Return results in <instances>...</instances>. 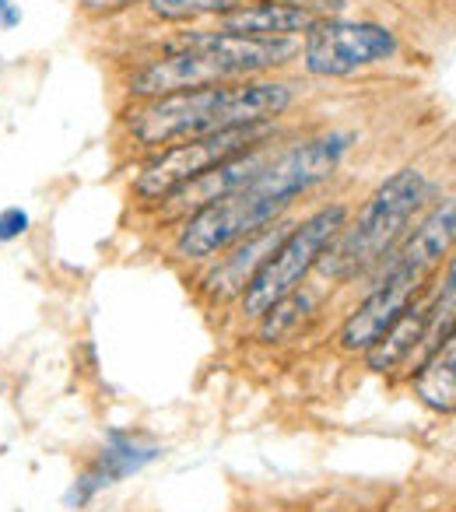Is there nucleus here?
I'll list each match as a JSON object with an SVG mask.
<instances>
[{
    "mask_svg": "<svg viewBox=\"0 0 456 512\" xmlns=\"http://www.w3.org/2000/svg\"><path fill=\"white\" fill-rule=\"evenodd\" d=\"M158 456H162V449L151 446V442H141L137 435L109 432L99 460L74 481L71 495H67V505H85L88 498L99 495L102 488H109V484H116L127 474H137V470H144L151 460H158Z\"/></svg>",
    "mask_w": 456,
    "mask_h": 512,
    "instance_id": "9b49d317",
    "label": "nucleus"
},
{
    "mask_svg": "<svg viewBox=\"0 0 456 512\" xmlns=\"http://www.w3.org/2000/svg\"><path fill=\"white\" fill-rule=\"evenodd\" d=\"M137 0H85V8L95 11V15H109V11H120V8H130Z\"/></svg>",
    "mask_w": 456,
    "mask_h": 512,
    "instance_id": "f3484780",
    "label": "nucleus"
},
{
    "mask_svg": "<svg viewBox=\"0 0 456 512\" xmlns=\"http://www.w3.org/2000/svg\"><path fill=\"white\" fill-rule=\"evenodd\" d=\"M428 197V179L421 169H400L365 200L355 221H344L341 235L320 256V271L330 281H351L376 267L404 242L407 225Z\"/></svg>",
    "mask_w": 456,
    "mask_h": 512,
    "instance_id": "20e7f679",
    "label": "nucleus"
},
{
    "mask_svg": "<svg viewBox=\"0 0 456 512\" xmlns=\"http://www.w3.org/2000/svg\"><path fill=\"white\" fill-rule=\"evenodd\" d=\"M453 225H456L453 200H442L411 235H404V242L390 253V264L379 274L376 288L344 320L341 337H337L341 351L365 355L404 316V309L418 302V295L425 292V285L432 281V274L439 271L449 246H453Z\"/></svg>",
    "mask_w": 456,
    "mask_h": 512,
    "instance_id": "7ed1b4c3",
    "label": "nucleus"
},
{
    "mask_svg": "<svg viewBox=\"0 0 456 512\" xmlns=\"http://www.w3.org/2000/svg\"><path fill=\"white\" fill-rule=\"evenodd\" d=\"M414 397L435 414H453L456 404V344L449 337L428 362L418 365V372H411Z\"/></svg>",
    "mask_w": 456,
    "mask_h": 512,
    "instance_id": "4468645a",
    "label": "nucleus"
},
{
    "mask_svg": "<svg viewBox=\"0 0 456 512\" xmlns=\"http://www.w3.org/2000/svg\"><path fill=\"white\" fill-rule=\"evenodd\" d=\"M344 221H348V207L327 204L316 214H309L306 221L288 228V235L267 256V264L257 271V278L239 295V309H243L246 320H260L285 295L299 292V285L316 271V264H320V256L330 249V242L341 235Z\"/></svg>",
    "mask_w": 456,
    "mask_h": 512,
    "instance_id": "39448f33",
    "label": "nucleus"
},
{
    "mask_svg": "<svg viewBox=\"0 0 456 512\" xmlns=\"http://www.w3.org/2000/svg\"><path fill=\"white\" fill-rule=\"evenodd\" d=\"M421 327H425V306L414 302V306L404 309L397 323L365 351V362H369L372 372H393V369H407L414 358V348L421 341Z\"/></svg>",
    "mask_w": 456,
    "mask_h": 512,
    "instance_id": "ddd939ff",
    "label": "nucleus"
},
{
    "mask_svg": "<svg viewBox=\"0 0 456 512\" xmlns=\"http://www.w3.org/2000/svg\"><path fill=\"white\" fill-rule=\"evenodd\" d=\"M306 71L313 78H348L365 67H376L397 53V36L376 22H341L316 18L299 46Z\"/></svg>",
    "mask_w": 456,
    "mask_h": 512,
    "instance_id": "6e6552de",
    "label": "nucleus"
},
{
    "mask_svg": "<svg viewBox=\"0 0 456 512\" xmlns=\"http://www.w3.org/2000/svg\"><path fill=\"white\" fill-rule=\"evenodd\" d=\"M288 211V204L271 197H260L250 186H239L236 193L214 200V204L200 207L197 214H190L186 221H179L176 235V256L186 264H204L211 256H221L228 246L243 242L246 235L260 232V228L281 221V214Z\"/></svg>",
    "mask_w": 456,
    "mask_h": 512,
    "instance_id": "0eeeda50",
    "label": "nucleus"
},
{
    "mask_svg": "<svg viewBox=\"0 0 456 512\" xmlns=\"http://www.w3.org/2000/svg\"><path fill=\"white\" fill-rule=\"evenodd\" d=\"M246 4L253 0H148V11L162 22H197V18H218Z\"/></svg>",
    "mask_w": 456,
    "mask_h": 512,
    "instance_id": "2eb2a0df",
    "label": "nucleus"
},
{
    "mask_svg": "<svg viewBox=\"0 0 456 512\" xmlns=\"http://www.w3.org/2000/svg\"><path fill=\"white\" fill-rule=\"evenodd\" d=\"M292 99L295 92L281 81H228V85L148 99L130 113L127 130L144 148H169V144L218 134V130L278 123Z\"/></svg>",
    "mask_w": 456,
    "mask_h": 512,
    "instance_id": "f257e3e1",
    "label": "nucleus"
},
{
    "mask_svg": "<svg viewBox=\"0 0 456 512\" xmlns=\"http://www.w3.org/2000/svg\"><path fill=\"white\" fill-rule=\"evenodd\" d=\"M4 11H8V0H0V18H4Z\"/></svg>",
    "mask_w": 456,
    "mask_h": 512,
    "instance_id": "a211bd4d",
    "label": "nucleus"
},
{
    "mask_svg": "<svg viewBox=\"0 0 456 512\" xmlns=\"http://www.w3.org/2000/svg\"><path fill=\"white\" fill-rule=\"evenodd\" d=\"M267 158H271V144L253 148V151H246V155H236V158H228V162L214 165V169L200 172V176H193L190 183H183L179 190H172L169 197H162L158 218L162 221H186L190 214H197L200 207L214 204V200L236 193L243 183H250V179L264 169Z\"/></svg>",
    "mask_w": 456,
    "mask_h": 512,
    "instance_id": "1a4fd4ad",
    "label": "nucleus"
},
{
    "mask_svg": "<svg viewBox=\"0 0 456 512\" xmlns=\"http://www.w3.org/2000/svg\"><path fill=\"white\" fill-rule=\"evenodd\" d=\"M288 228H292L288 221H274V225L246 235L236 246H228L225 256H221L218 264L204 274V281H200V292L207 295V302L221 306V302L239 299V295L246 292V285L257 278L260 267L267 264V256H271L274 249H278V242L288 235Z\"/></svg>",
    "mask_w": 456,
    "mask_h": 512,
    "instance_id": "9d476101",
    "label": "nucleus"
},
{
    "mask_svg": "<svg viewBox=\"0 0 456 512\" xmlns=\"http://www.w3.org/2000/svg\"><path fill=\"white\" fill-rule=\"evenodd\" d=\"M29 228H32L29 211H22V207H4V211H0V242L22 239Z\"/></svg>",
    "mask_w": 456,
    "mask_h": 512,
    "instance_id": "dca6fc26",
    "label": "nucleus"
},
{
    "mask_svg": "<svg viewBox=\"0 0 456 512\" xmlns=\"http://www.w3.org/2000/svg\"><path fill=\"white\" fill-rule=\"evenodd\" d=\"M313 22L316 18L309 11L285 8V4H246V8L225 11V15L214 18L211 32L243 39H295Z\"/></svg>",
    "mask_w": 456,
    "mask_h": 512,
    "instance_id": "f8f14e48",
    "label": "nucleus"
},
{
    "mask_svg": "<svg viewBox=\"0 0 456 512\" xmlns=\"http://www.w3.org/2000/svg\"><path fill=\"white\" fill-rule=\"evenodd\" d=\"M299 57V39H243L221 32H197L183 39L176 53L148 60L130 74V95L141 102L162 99L172 92L250 81L274 67H285Z\"/></svg>",
    "mask_w": 456,
    "mask_h": 512,
    "instance_id": "f03ea898",
    "label": "nucleus"
},
{
    "mask_svg": "<svg viewBox=\"0 0 456 512\" xmlns=\"http://www.w3.org/2000/svg\"><path fill=\"white\" fill-rule=\"evenodd\" d=\"M278 134V123H253V127H232L218 130V134L207 137H190V141H179L162 148L134 179V193L141 200H162L172 190H179L183 183H190L193 176L214 169V165L228 162V158L246 155L253 148H264L267 141H274Z\"/></svg>",
    "mask_w": 456,
    "mask_h": 512,
    "instance_id": "423d86ee",
    "label": "nucleus"
}]
</instances>
